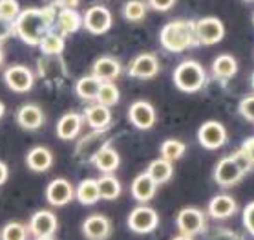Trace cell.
Returning a JSON list of instances; mask_svg holds the SVG:
<instances>
[{"mask_svg":"<svg viewBox=\"0 0 254 240\" xmlns=\"http://www.w3.org/2000/svg\"><path fill=\"white\" fill-rule=\"evenodd\" d=\"M55 22V7L46 6L41 9H24L13 20V31L29 46H39V42Z\"/></svg>","mask_w":254,"mask_h":240,"instance_id":"obj_1","label":"cell"},{"mask_svg":"<svg viewBox=\"0 0 254 240\" xmlns=\"http://www.w3.org/2000/svg\"><path fill=\"white\" fill-rule=\"evenodd\" d=\"M161 46L170 53H181L196 46V22L192 20H172L165 24L159 33Z\"/></svg>","mask_w":254,"mask_h":240,"instance_id":"obj_2","label":"cell"},{"mask_svg":"<svg viewBox=\"0 0 254 240\" xmlns=\"http://www.w3.org/2000/svg\"><path fill=\"white\" fill-rule=\"evenodd\" d=\"M172 79L178 90L185 94H196L207 82V72L201 63H197L194 59H187L176 66Z\"/></svg>","mask_w":254,"mask_h":240,"instance_id":"obj_3","label":"cell"},{"mask_svg":"<svg viewBox=\"0 0 254 240\" xmlns=\"http://www.w3.org/2000/svg\"><path fill=\"white\" fill-rule=\"evenodd\" d=\"M176 226H178L179 233L196 237L207 229V217L197 207H183L176 217Z\"/></svg>","mask_w":254,"mask_h":240,"instance_id":"obj_4","label":"cell"},{"mask_svg":"<svg viewBox=\"0 0 254 240\" xmlns=\"http://www.w3.org/2000/svg\"><path fill=\"white\" fill-rule=\"evenodd\" d=\"M225 26L218 17H203L196 22V41L203 46H212L223 41Z\"/></svg>","mask_w":254,"mask_h":240,"instance_id":"obj_5","label":"cell"},{"mask_svg":"<svg viewBox=\"0 0 254 240\" xmlns=\"http://www.w3.org/2000/svg\"><path fill=\"white\" fill-rule=\"evenodd\" d=\"M157 226H159V215L156 209H152L148 205H137L128 215V228L133 233H152Z\"/></svg>","mask_w":254,"mask_h":240,"instance_id":"obj_6","label":"cell"},{"mask_svg":"<svg viewBox=\"0 0 254 240\" xmlns=\"http://www.w3.org/2000/svg\"><path fill=\"white\" fill-rule=\"evenodd\" d=\"M4 81L9 86V90L17 92V94H26L29 92L35 84L33 72L24 65H13L4 72Z\"/></svg>","mask_w":254,"mask_h":240,"instance_id":"obj_7","label":"cell"},{"mask_svg":"<svg viewBox=\"0 0 254 240\" xmlns=\"http://www.w3.org/2000/svg\"><path fill=\"white\" fill-rule=\"evenodd\" d=\"M197 140L208 151L221 149L227 143V129L220 121H205L197 130Z\"/></svg>","mask_w":254,"mask_h":240,"instance_id":"obj_8","label":"cell"},{"mask_svg":"<svg viewBox=\"0 0 254 240\" xmlns=\"http://www.w3.org/2000/svg\"><path fill=\"white\" fill-rule=\"evenodd\" d=\"M245 172H243L238 163L234 161V158L231 156H225L218 161V165L214 167V180L220 187H232L236 185L240 180H242Z\"/></svg>","mask_w":254,"mask_h":240,"instance_id":"obj_9","label":"cell"},{"mask_svg":"<svg viewBox=\"0 0 254 240\" xmlns=\"http://www.w3.org/2000/svg\"><path fill=\"white\" fill-rule=\"evenodd\" d=\"M82 26L93 35H104L112 28V13L104 6L90 7L82 17Z\"/></svg>","mask_w":254,"mask_h":240,"instance_id":"obj_10","label":"cell"},{"mask_svg":"<svg viewBox=\"0 0 254 240\" xmlns=\"http://www.w3.org/2000/svg\"><path fill=\"white\" fill-rule=\"evenodd\" d=\"M130 123L139 130H148L156 125V108L148 101H135L128 108Z\"/></svg>","mask_w":254,"mask_h":240,"instance_id":"obj_11","label":"cell"},{"mask_svg":"<svg viewBox=\"0 0 254 240\" xmlns=\"http://www.w3.org/2000/svg\"><path fill=\"white\" fill-rule=\"evenodd\" d=\"M159 72V59L154 53H139L128 65V74L137 79H152Z\"/></svg>","mask_w":254,"mask_h":240,"instance_id":"obj_12","label":"cell"},{"mask_svg":"<svg viewBox=\"0 0 254 240\" xmlns=\"http://www.w3.org/2000/svg\"><path fill=\"white\" fill-rule=\"evenodd\" d=\"M73 198H75V189L64 178H55L46 187V200L55 207L68 205Z\"/></svg>","mask_w":254,"mask_h":240,"instance_id":"obj_13","label":"cell"},{"mask_svg":"<svg viewBox=\"0 0 254 240\" xmlns=\"http://www.w3.org/2000/svg\"><path fill=\"white\" fill-rule=\"evenodd\" d=\"M59 222L55 213L48 211V209H41L37 211L29 220V231L35 237H53V233L57 231Z\"/></svg>","mask_w":254,"mask_h":240,"instance_id":"obj_14","label":"cell"},{"mask_svg":"<svg viewBox=\"0 0 254 240\" xmlns=\"http://www.w3.org/2000/svg\"><path fill=\"white\" fill-rule=\"evenodd\" d=\"M82 233L88 240H106L112 233V224L104 215H90L82 222Z\"/></svg>","mask_w":254,"mask_h":240,"instance_id":"obj_15","label":"cell"},{"mask_svg":"<svg viewBox=\"0 0 254 240\" xmlns=\"http://www.w3.org/2000/svg\"><path fill=\"white\" fill-rule=\"evenodd\" d=\"M92 161H93V165L101 170V172H104V174H112V172H116V170L119 169V165H121L119 153H117L114 147L108 145V143H104L97 153L93 154Z\"/></svg>","mask_w":254,"mask_h":240,"instance_id":"obj_16","label":"cell"},{"mask_svg":"<svg viewBox=\"0 0 254 240\" xmlns=\"http://www.w3.org/2000/svg\"><path fill=\"white\" fill-rule=\"evenodd\" d=\"M236 211H238L236 200L232 198V196H229V194H218L208 204V215L212 218H216V220L234 217Z\"/></svg>","mask_w":254,"mask_h":240,"instance_id":"obj_17","label":"cell"},{"mask_svg":"<svg viewBox=\"0 0 254 240\" xmlns=\"http://www.w3.org/2000/svg\"><path fill=\"white\" fill-rule=\"evenodd\" d=\"M92 76H95L101 81H114L121 76V63L110 55L99 57L92 66Z\"/></svg>","mask_w":254,"mask_h":240,"instance_id":"obj_18","label":"cell"},{"mask_svg":"<svg viewBox=\"0 0 254 240\" xmlns=\"http://www.w3.org/2000/svg\"><path fill=\"white\" fill-rule=\"evenodd\" d=\"M82 119H84V117H82L81 114H77V112L64 114L57 121V136L64 141L75 140L82 129Z\"/></svg>","mask_w":254,"mask_h":240,"instance_id":"obj_19","label":"cell"},{"mask_svg":"<svg viewBox=\"0 0 254 240\" xmlns=\"http://www.w3.org/2000/svg\"><path fill=\"white\" fill-rule=\"evenodd\" d=\"M130 189H132V196L137 200L139 204H146L156 196L157 183L152 180L148 172H141L137 178H133Z\"/></svg>","mask_w":254,"mask_h":240,"instance_id":"obj_20","label":"cell"},{"mask_svg":"<svg viewBox=\"0 0 254 240\" xmlns=\"http://www.w3.org/2000/svg\"><path fill=\"white\" fill-rule=\"evenodd\" d=\"M53 163V154L46 147H33L29 149V153L26 154V165L33 172H46Z\"/></svg>","mask_w":254,"mask_h":240,"instance_id":"obj_21","label":"cell"},{"mask_svg":"<svg viewBox=\"0 0 254 240\" xmlns=\"http://www.w3.org/2000/svg\"><path fill=\"white\" fill-rule=\"evenodd\" d=\"M18 125L26 130H37L44 125V112L37 105H24L17 112Z\"/></svg>","mask_w":254,"mask_h":240,"instance_id":"obj_22","label":"cell"},{"mask_svg":"<svg viewBox=\"0 0 254 240\" xmlns=\"http://www.w3.org/2000/svg\"><path fill=\"white\" fill-rule=\"evenodd\" d=\"M84 119L93 130H104L112 121V112L108 106L95 103V105L88 106L84 110Z\"/></svg>","mask_w":254,"mask_h":240,"instance_id":"obj_23","label":"cell"},{"mask_svg":"<svg viewBox=\"0 0 254 240\" xmlns=\"http://www.w3.org/2000/svg\"><path fill=\"white\" fill-rule=\"evenodd\" d=\"M238 72V61L231 53H221L214 59L212 63V74L214 77H218L221 81H229L236 76Z\"/></svg>","mask_w":254,"mask_h":240,"instance_id":"obj_24","label":"cell"},{"mask_svg":"<svg viewBox=\"0 0 254 240\" xmlns=\"http://www.w3.org/2000/svg\"><path fill=\"white\" fill-rule=\"evenodd\" d=\"M57 26L61 35H71L82 28V17L75 9H61L57 15Z\"/></svg>","mask_w":254,"mask_h":240,"instance_id":"obj_25","label":"cell"},{"mask_svg":"<svg viewBox=\"0 0 254 240\" xmlns=\"http://www.w3.org/2000/svg\"><path fill=\"white\" fill-rule=\"evenodd\" d=\"M75 198L81 202L82 205H93L101 200V194H99V185L97 180L93 178H88V180H82L79 183V187L75 189Z\"/></svg>","mask_w":254,"mask_h":240,"instance_id":"obj_26","label":"cell"},{"mask_svg":"<svg viewBox=\"0 0 254 240\" xmlns=\"http://www.w3.org/2000/svg\"><path fill=\"white\" fill-rule=\"evenodd\" d=\"M146 172L150 174V178L157 183V185L167 183L174 174L172 161H168V160H165V158H157V160H154L150 165H148Z\"/></svg>","mask_w":254,"mask_h":240,"instance_id":"obj_27","label":"cell"},{"mask_svg":"<svg viewBox=\"0 0 254 240\" xmlns=\"http://www.w3.org/2000/svg\"><path fill=\"white\" fill-rule=\"evenodd\" d=\"M101 200H117L121 196V183L114 174H103L97 180Z\"/></svg>","mask_w":254,"mask_h":240,"instance_id":"obj_28","label":"cell"},{"mask_svg":"<svg viewBox=\"0 0 254 240\" xmlns=\"http://www.w3.org/2000/svg\"><path fill=\"white\" fill-rule=\"evenodd\" d=\"M101 79H97L95 76H86V77H81L79 82H77L75 86V92L77 95L84 101H95L97 97V92L99 88H101Z\"/></svg>","mask_w":254,"mask_h":240,"instance_id":"obj_29","label":"cell"},{"mask_svg":"<svg viewBox=\"0 0 254 240\" xmlns=\"http://www.w3.org/2000/svg\"><path fill=\"white\" fill-rule=\"evenodd\" d=\"M64 46H66V42H64L63 35H61V33H53L52 29H50L46 35L41 39V42H39V48L42 50V53H44V55H50V57H52V55H61Z\"/></svg>","mask_w":254,"mask_h":240,"instance_id":"obj_30","label":"cell"},{"mask_svg":"<svg viewBox=\"0 0 254 240\" xmlns=\"http://www.w3.org/2000/svg\"><path fill=\"white\" fill-rule=\"evenodd\" d=\"M119 97H121V95H119V88H117L112 81H103L101 82V88H99L95 101L110 108V106L119 103Z\"/></svg>","mask_w":254,"mask_h":240,"instance_id":"obj_31","label":"cell"},{"mask_svg":"<svg viewBox=\"0 0 254 240\" xmlns=\"http://www.w3.org/2000/svg\"><path fill=\"white\" fill-rule=\"evenodd\" d=\"M148 6L143 0H128L125 7H123V17L127 18L128 22H141L146 17Z\"/></svg>","mask_w":254,"mask_h":240,"instance_id":"obj_32","label":"cell"},{"mask_svg":"<svg viewBox=\"0 0 254 240\" xmlns=\"http://www.w3.org/2000/svg\"><path fill=\"white\" fill-rule=\"evenodd\" d=\"M185 143L179 140H165L161 143V158L168 161H176L185 154Z\"/></svg>","mask_w":254,"mask_h":240,"instance_id":"obj_33","label":"cell"},{"mask_svg":"<svg viewBox=\"0 0 254 240\" xmlns=\"http://www.w3.org/2000/svg\"><path fill=\"white\" fill-rule=\"evenodd\" d=\"M2 240H28V229L20 222H9L2 229Z\"/></svg>","mask_w":254,"mask_h":240,"instance_id":"obj_34","label":"cell"},{"mask_svg":"<svg viewBox=\"0 0 254 240\" xmlns=\"http://www.w3.org/2000/svg\"><path fill=\"white\" fill-rule=\"evenodd\" d=\"M20 13V6L17 0H0V17L6 20H15Z\"/></svg>","mask_w":254,"mask_h":240,"instance_id":"obj_35","label":"cell"},{"mask_svg":"<svg viewBox=\"0 0 254 240\" xmlns=\"http://www.w3.org/2000/svg\"><path fill=\"white\" fill-rule=\"evenodd\" d=\"M238 112L242 114L247 121L254 123V94L253 95H247V97H243L240 101V106H238Z\"/></svg>","mask_w":254,"mask_h":240,"instance_id":"obj_36","label":"cell"},{"mask_svg":"<svg viewBox=\"0 0 254 240\" xmlns=\"http://www.w3.org/2000/svg\"><path fill=\"white\" fill-rule=\"evenodd\" d=\"M242 220H243V226H245V229H247L249 233L254 237V202H249V204L243 207Z\"/></svg>","mask_w":254,"mask_h":240,"instance_id":"obj_37","label":"cell"},{"mask_svg":"<svg viewBox=\"0 0 254 240\" xmlns=\"http://www.w3.org/2000/svg\"><path fill=\"white\" fill-rule=\"evenodd\" d=\"M210 240H243L242 235H238L236 231L227 228H216L214 233L210 235Z\"/></svg>","mask_w":254,"mask_h":240,"instance_id":"obj_38","label":"cell"},{"mask_svg":"<svg viewBox=\"0 0 254 240\" xmlns=\"http://www.w3.org/2000/svg\"><path fill=\"white\" fill-rule=\"evenodd\" d=\"M232 158H234V161L238 163V167H240V169H242L245 174H247L249 170L253 169V163H251V160L247 158V154L243 153L242 149H238L236 153H232Z\"/></svg>","mask_w":254,"mask_h":240,"instance_id":"obj_39","label":"cell"},{"mask_svg":"<svg viewBox=\"0 0 254 240\" xmlns=\"http://www.w3.org/2000/svg\"><path fill=\"white\" fill-rule=\"evenodd\" d=\"M176 2L178 0H148V6L156 11H168V9H172Z\"/></svg>","mask_w":254,"mask_h":240,"instance_id":"obj_40","label":"cell"},{"mask_svg":"<svg viewBox=\"0 0 254 240\" xmlns=\"http://www.w3.org/2000/svg\"><path fill=\"white\" fill-rule=\"evenodd\" d=\"M13 33V22L11 20H6V18L0 17V42L9 39Z\"/></svg>","mask_w":254,"mask_h":240,"instance_id":"obj_41","label":"cell"},{"mask_svg":"<svg viewBox=\"0 0 254 240\" xmlns=\"http://www.w3.org/2000/svg\"><path fill=\"white\" fill-rule=\"evenodd\" d=\"M242 151L247 154V158L251 160V163H253V167H254V136L253 138H247V140L243 141Z\"/></svg>","mask_w":254,"mask_h":240,"instance_id":"obj_42","label":"cell"},{"mask_svg":"<svg viewBox=\"0 0 254 240\" xmlns=\"http://www.w3.org/2000/svg\"><path fill=\"white\" fill-rule=\"evenodd\" d=\"M81 4V0H57V6L61 9H75Z\"/></svg>","mask_w":254,"mask_h":240,"instance_id":"obj_43","label":"cell"},{"mask_svg":"<svg viewBox=\"0 0 254 240\" xmlns=\"http://www.w3.org/2000/svg\"><path fill=\"white\" fill-rule=\"evenodd\" d=\"M7 178H9V169H7L6 163L0 161V185H4L7 182Z\"/></svg>","mask_w":254,"mask_h":240,"instance_id":"obj_44","label":"cell"},{"mask_svg":"<svg viewBox=\"0 0 254 240\" xmlns=\"http://www.w3.org/2000/svg\"><path fill=\"white\" fill-rule=\"evenodd\" d=\"M170 240H194L192 237H189V235H178V237H174V239H170Z\"/></svg>","mask_w":254,"mask_h":240,"instance_id":"obj_45","label":"cell"},{"mask_svg":"<svg viewBox=\"0 0 254 240\" xmlns=\"http://www.w3.org/2000/svg\"><path fill=\"white\" fill-rule=\"evenodd\" d=\"M4 112H6V106H4V103L0 101V117L4 116Z\"/></svg>","mask_w":254,"mask_h":240,"instance_id":"obj_46","label":"cell"},{"mask_svg":"<svg viewBox=\"0 0 254 240\" xmlns=\"http://www.w3.org/2000/svg\"><path fill=\"white\" fill-rule=\"evenodd\" d=\"M35 240H55L53 237H37Z\"/></svg>","mask_w":254,"mask_h":240,"instance_id":"obj_47","label":"cell"},{"mask_svg":"<svg viewBox=\"0 0 254 240\" xmlns=\"http://www.w3.org/2000/svg\"><path fill=\"white\" fill-rule=\"evenodd\" d=\"M2 63H4V50L0 48V66H2Z\"/></svg>","mask_w":254,"mask_h":240,"instance_id":"obj_48","label":"cell"},{"mask_svg":"<svg viewBox=\"0 0 254 240\" xmlns=\"http://www.w3.org/2000/svg\"><path fill=\"white\" fill-rule=\"evenodd\" d=\"M251 84H253V88H254V74L251 76Z\"/></svg>","mask_w":254,"mask_h":240,"instance_id":"obj_49","label":"cell"},{"mask_svg":"<svg viewBox=\"0 0 254 240\" xmlns=\"http://www.w3.org/2000/svg\"><path fill=\"white\" fill-rule=\"evenodd\" d=\"M245 2H254V0H245Z\"/></svg>","mask_w":254,"mask_h":240,"instance_id":"obj_50","label":"cell"},{"mask_svg":"<svg viewBox=\"0 0 254 240\" xmlns=\"http://www.w3.org/2000/svg\"><path fill=\"white\" fill-rule=\"evenodd\" d=\"M253 22H254V17H253Z\"/></svg>","mask_w":254,"mask_h":240,"instance_id":"obj_51","label":"cell"}]
</instances>
